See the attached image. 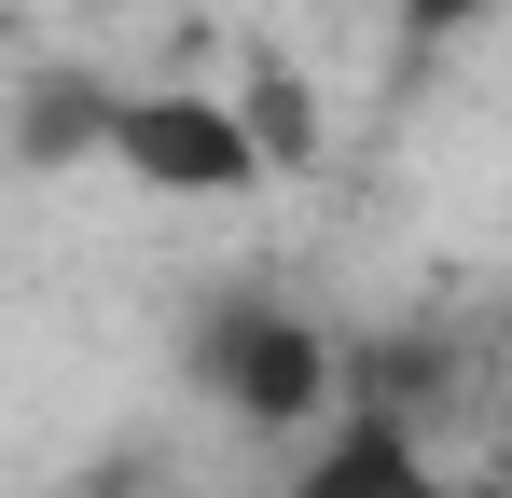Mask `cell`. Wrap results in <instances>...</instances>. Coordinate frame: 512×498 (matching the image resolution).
Segmentation results:
<instances>
[{"label":"cell","mask_w":512,"mask_h":498,"mask_svg":"<svg viewBox=\"0 0 512 498\" xmlns=\"http://www.w3.org/2000/svg\"><path fill=\"white\" fill-rule=\"evenodd\" d=\"M111 166H125V180H153V194H250L277 153L250 139V111H236V97H125Z\"/></svg>","instance_id":"cell-1"},{"label":"cell","mask_w":512,"mask_h":498,"mask_svg":"<svg viewBox=\"0 0 512 498\" xmlns=\"http://www.w3.org/2000/svg\"><path fill=\"white\" fill-rule=\"evenodd\" d=\"M194 360H208V388H222L236 415H263V429H305V415L333 402V346H319L305 319H277V305H222Z\"/></svg>","instance_id":"cell-2"},{"label":"cell","mask_w":512,"mask_h":498,"mask_svg":"<svg viewBox=\"0 0 512 498\" xmlns=\"http://www.w3.org/2000/svg\"><path fill=\"white\" fill-rule=\"evenodd\" d=\"M291 498H457V485H429L402 415H333V443L291 471Z\"/></svg>","instance_id":"cell-3"},{"label":"cell","mask_w":512,"mask_h":498,"mask_svg":"<svg viewBox=\"0 0 512 498\" xmlns=\"http://www.w3.org/2000/svg\"><path fill=\"white\" fill-rule=\"evenodd\" d=\"M111 139H125V97L84 83V70H42V83H28V111H14V153L42 166V180L84 166V153H111Z\"/></svg>","instance_id":"cell-4"},{"label":"cell","mask_w":512,"mask_h":498,"mask_svg":"<svg viewBox=\"0 0 512 498\" xmlns=\"http://www.w3.org/2000/svg\"><path fill=\"white\" fill-rule=\"evenodd\" d=\"M388 14H402V28H429V42H443V28H471V14H499V0H388Z\"/></svg>","instance_id":"cell-5"}]
</instances>
